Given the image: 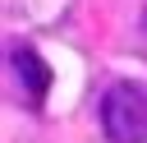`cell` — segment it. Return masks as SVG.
Wrapping results in <instances>:
<instances>
[{
	"label": "cell",
	"mask_w": 147,
	"mask_h": 143,
	"mask_svg": "<svg viewBox=\"0 0 147 143\" xmlns=\"http://www.w3.org/2000/svg\"><path fill=\"white\" fill-rule=\"evenodd\" d=\"M101 134L106 143H147V83L115 78L101 92Z\"/></svg>",
	"instance_id": "obj_1"
},
{
	"label": "cell",
	"mask_w": 147,
	"mask_h": 143,
	"mask_svg": "<svg viewBox=\"0 0 147 143\" xmlns=\"http://www.w3.org/2000/svg\"><path fill=\"white\" fill-rule=\"evenodd\" d=\"M5 60H9V74H14L18 92H23V101H28L32 111H41V106H46V97H51V65L41 60V51H37V46L14 42Z\"/></svg>",
	"instance_id": "obj_2"
},
{
	"label": "cell",
	"mask_w": 147,
	"mask_h": 143,
	"mask_svg": "<svg viewBox=\"0 0 147 143\" xmlns=\"http://www.w3.org/2000/svg\"><path fill=\"white\" fill-rule=\"evenodd\" d=\"M138 23H142V37H147V5H142V18H138Z\"/></svg>",
	"instance_id": "obj_3"
}]
</instances>
